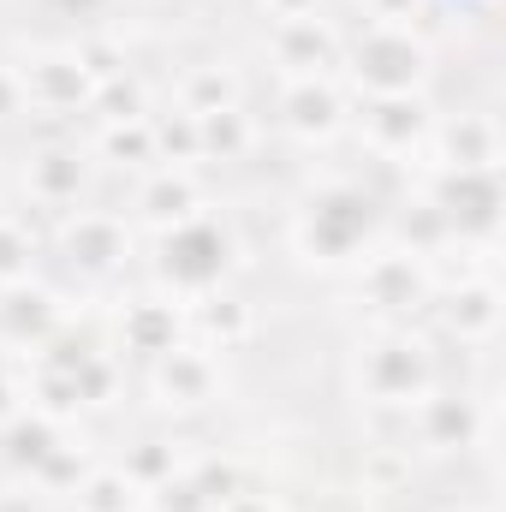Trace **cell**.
Segmentation results:
<instances>
[{
	"label": "cell",
	"instance_id": "8fae6325",
	"mask_svg": "<svg viewBox=\"0 0 506 512\" xmlns=\"http://www.w3.org/2000/svg\"><path fill=\"white\" fill-rule=\"evenodd\" d=\"M280 108H286V126L298 131V137H310V143L334 137L340 120H346V96L328 78H292V90H286Z\"/></svg>",
	"mask_w": 506,
	"mask_h": 512
},
{
	"label": "cell",
	"instance_id": "ac0fdd59",
	"mask_svg": "<svg viewBox=\"0 0 506 512\" xmlns=\"http://www.w3.org/2000/svg\"><path fill=\"white\" fill-rule=\"evenodd\" d=\"M126 346L143 352V358L173 352V346H179V310H173V304H155V298L131 304L126 310Z\"/></svg>",
	"mask_w": 506,
	"mask_h": 512
},
{
	"label": "cell",
	"instance_id": "7402d4cb",
	"mask_svg": "<svg viewBox=\"0 0 506 512\" xmlns=\"http://www.w3.org/2000/svg\"><path fill=\"white\" fill-rule=\"evenodd\" d=\"M245 149H251V120H245L239 108H221V114H203V120H197V155L233 161V155H245Z\"/></svg>",
	"mask_w": 506,
	"mask_h": 512
},
{
	"label": "cell",
	"instance_id": "7c38bea8",
	"mask_svg": "<svg viewBox=\"0 0 506 512\" xmlns=\"http://www.w3.org/2000/svg\"><path fill=\"white\" fill-rule=\"evenodd\" d=\"M155 393L167 405H203L215 399V358L203 346H173L155 358Z\"/></svg>",
	"mask_w": 506,
	"mask_h": 512
},
{
	"label": "cell",
	"instance_id": "277c9868",
	"mask_svg": "<svg viewBox=\"0 0 506 512\" xmlns=\"http://www.w3.org/2000/svg\"><path fill=\"white\" fill-rule=\"evenodd\" d=\"M227 256H233L227 227L209 221V215H191V221L167 227V239H161V274L173 280V292L203 298V292H215V280L227 274Z\"/></svg>",
	"mask_w": 506,
	"mask_h": 512
},
{
	"label": "cell",
	"instance_id": "484cf974",
	"mask_svg": "<svg viewBox=\"0 0 506 512\" xmlns=\"http://www.w3.org/2000/svg\"><path fill=\"white\" fill-rule=\"evenodd\" d=\"M102 155H108V161H120V167H143V161H155L149 120H120V126H102Z\"/></svg>",
	"mask_w": 506,
	"mask_h": 512
},
{
	"label": "cell",
	"instance_id": "6da1fadb",
	"mask_svg": "<svg viewBox=\"0 0 506 512\" xmlns=\"http://www.w3.org/2000/svg\"><path fill=\"white\" fill-rule=\"evenodd\" d=\"M370 233H376V203L358 185H328L298 215V251L310 262H346L370 245Z\"/></svg>",
	"mask_w": 506,
	"mask_h": 512
},
{
	"label": "cell",
	"instance_id": "3957f363",
	"mask_svg": "<svg viewBox=\"0 0 506 512\" xmlns=\"http://www.w3.org/2000/svg\"><path fill=\"white\" fill-rule=\"evenodd\" d=\"M423 72H429V48L399 24H370L352 54V78L370 96H417Z\"/></svg>",
	"mask_w": 506,
	"mask_h": 512
},
{
	"label": "cell",
	"instance_id": "83f0119b",
	"mask_svg": "<svg viewBox=\"0 0 506 512\" xmlns=\"http://www.w3.org/2000/svg\"><path fill=\"white\" fill-rule=\"evenodd\" d=\"M90 108L108 120V126H120V120H143V90H137V78H108V84H96L90 90Z\"/></svg>",
	"mask_w": 506,
	"mask_h": 512
},
{
	"label": "cell",
	"instance_id": "f1b7e54d",
	"mask_svg": "<svg viewBox=\"0 0 506 512\" xmlns=\"http://www.w3.org/2000/svg\"><path fill=\"white\" fill-rule=\"evenodd\" d=\"M399 233L411 239V256H435L447 239H453V227H447V215H441L435 203H417V209L399 221Z\"/></svg>",
	"mask_w": 506,
	"mask_h": 512
},
{
	"label": "cell",
	"instance_id": "d6986e66",
	"mask_svg": "<svg viewBox=\"0 0 506 512\" xmlns=\"http://www.w3.org/2000/svg\"><path fill=\"white\" fill-rule=\"evenodd\" d=\"M179 108H185L191 120L221 114V108H239V78H233L227 66H197V72L179 84Z\"/></svg>",
	"mask_w": 506,
	"mask_h": 512
},
{
	"label": "cell",
	"instance_id": "cb8c5ba5",
	"mask_svg": "<svg viewBox=\"0 0 506 512\" xmlns=\"http://www.w3.org/2000/svg\"><path fill=\"white\" fill-rule=\"evenodd\" d=\"M149 137H155V161H167V167H191V161H203V155H197V120H191L185 108L149 120Z\"/></svg>",
	"mask_w": 506,
	"mask_h": 512
},
{
	"label": "cell",
	"instance_id": "5bb4252c",
	"mask_svg": "<svg viewBox=\"0 0 506 512\" xmlns=\"http://www.w3.org/2000/svg\"><path fill=\"white\" fill-rule=\"evenodd\" d=\"M60 239H66V251L78 268H90V274H108V268H120V256H126V227L114 221V215H66V227H60Z\"/></svg>",
	"mask_w": 506,
	"mask_h": 512
},
{
	"label": "cell",
	"instance_id": "603a6c76",
	"mask_svg": "<svg viewBox=\"0 0 506 512\" xmlns=\"http://www.w3.org/2000/svg\"><path fill=\"white\" fill-rule=\"evenodd\" d=\"M90 477V453H84V441H54L48 453H42V465H36V483L48 489V495H60V489H78Z\"/></svg>",
	"mask_w": 506,
	"mask_h": 512
},
{
	"label": "cell",
	"instance_id": "ba28073f",
	"mask_svg": "<svg viewBox=\"0 0 506 512\" xmlns=\"http://www.w3.org/2000/svg\"><path fill=\"white\" fill-rule=\"evenodd\" d=\"M423 137H429L423 96H370L364 102V143L376 155H411Z\"/></svg>",
	"mask_w": 506,
	"mask_h": 512
},
{
	"label": "cell",
	"instance_id": "d6a6232c",
	"mask_svg": "<svg viewBox=\"0 0 506 512\" xmlns=\"http://www.w3.org/2000/svg\"><path fill=\"white\" fill-rule=\"evenodd\" d=\"M18 417H24V393H18L12 382H0V429L18 423Z\"/></svg>",
	"mask_w": 506,
	"mask_h": 512
},
{
	"label": "cell",
	"instance_id": "4316f807",
	"mask_svg": "<svg viewBox=\"0 0 506 512\" xmlns=\"http://www.w3.org/2000/svg\"><path fill=\"white\" fill-rule=\"evenodd\" d=\"M120 471H126V477L137 483V489H143V495H149V489H161L167 477H179V453H173L167 441H143V447L131 453Z\"/></svg>",
	"mask_w": 506,
	"mask_h": 512
},
{
	"label": "cell",
	"instance_id": "836d02e7",
	"mask_svg": "<svg viewBox=\"0 0 506 512\" xmlns=\"http://www.w3.org/2000/svg\"><path fill=\"white\" fill-rule=\"evenodd\" d=\"M221 512H280V507H274L268 495H251V489H245V495H233V501H227Z\"/></svg>",
	"mask_w": 506,
	"mask_h": 512
},
{
	"label": "cell",
	"instance_id": "e0dca14e",
	"mask_svg": "<svg viewBox=\"0 0 506 512\" xmlns=\"http://www.w3.org/2000/svg\"><path fill=\"white\" fill-rule=\"evenodd\" d=\"M495 322H501V292H495V280H465V286L453 292V304H447V328H453L459 340H489Z\"/></svg>",
	"mask_w": 506,
	"mask_h": 512
},
{
	"label": "cell",
	"instance_id": "7a4b0ae2",
	"mask_svg": "<svg viewBox=\"0 0 506 512\" xmlns=\"http://www.w3.org/2000/svg\"><path fill=\"white\" fill-rule=\"evenodd\" d=\"M358 393L370 405H387V411H411V399L429 393V352L423 340L411 334H376L364 352H358Z\"/></svg>",
	"mask_w": 506,
	"mask_h": 512
},
{
	"label": "cell",
	"instance_id": "d590c367",
	"mask_svg": "<svg viewBox=\"0 0 506 512\" xmlns=\"http://www.w3.org/2000/svg\"><path fill=\"white\" fill-rule=\"evenodd\" d=\"M268 12H274V18H310L316 0H268Z\"/></svg>",
	"mask_w": 506,
	"mask_h": 512
},
{
	"label": "cell",
	"instance_id": "9a60e30c",
	"mask_svg": "<svg viewBox=\"0 0 506 512\" xmlns=\"http://www.w3.org/2000/svg\"><path fill=\"white\" fill-rule=\"evenodd\" d=\"M78 191H84V155L78 149H66V143H48V149H36L30 155V197L36 203H78Z\"/></svg>",
	"mask_w": 506,
	"mask_h": 512
},
{
	"label": "cell",
	"instance_id": "44dd1931",
	"mask_svg": "<svg viewBox=\"0 0 506 512\" xmlns=\"http://www.w3.org/2000/svg\"><path fill=\"white\" fill-rule=\"evenodd\" d=\"M72 495H78V512H137L143 507V489L131 483L126 471H90Z\"/></svg>",
	"mask_w": 506,
	"mask_h": 512
},
{
	"label": "cell",
	"instance_id": "52a82bcc",
	"mask_svg": "<svg viewBox=\"0 0 506 512\" xmlns=\"http://www.w3.org/2000/svg\"><path fill=\"white\" fill-rule=\"evenodd\" d=\"M429 203L447 215L453 233H465V227H495V209H501V167H489V173H453V167H441V185H435Z\"/></svg>",
	"mask_w": 506,
	"mask_h": 512
},
{
	"label": "cell",
	"instance_id": "8992f818",
	"mask_svg": "<svg viewBox=\"0 0 506 512\" xmlns=\"http://www.w3.org/2000/svg\"><path fill=\"white\" fill-rule=\"evenodd\" d=\"M364 298L387 310V316H405V310H417L423 298H429V268H423V256L411 251H381L364 262Z\"/></svg>",
	"mask_w": 506,
	"mask_h": 512
},
{
	"label": "cell",
	"instance_id": "9c48e42d",
	"mask_svg": "<svg viewBox=\"0 0 506 512\" xmlns=\"http://www.w3.org/2000/svg\"><path fill=\"white\" fill-rule=\"evenodd\" d=\"M274 60L292 66L298 78H328V66H340V36L310 12V18H280L274 24Z\"/></svg>",
	"mask_w": 506,
	"mask_h": 512
},
{
	"label": "cell",
	"instance_id": "2e32d148",
	"mask_svg": "<svg viewBox=\"0 0 506 512\" xmlns=\"http://www.w3.org/2000/svg\"><path fill=\"white\" fill-rule=\"evenodd\" d=\"M143 215H149V221H161V227H179V221L203 215V197H197L191 167H161V173L143 185Z\"/></svg>",
	"mask_w": 506,
	"mask_h": 512
},
{
	"label": "cell",
	"instance_id": "1f68e13d",
	"mask_svg": "<svg viewBox=\"0 0 506 512\" xmlns=\"http://www.w3.org/2000/svg\"><path fill=\"white\" fill-rule=\"evenodd\" d=\"M72 54H78V66L90 72V84H108V78H120V72H126V54H120L114 42H102V36H90V42H78Z\"/></svg>",
	"mask_w": 506,
	"mask_h": 512
},
{
	"label": "cell",
	"instance_id": "4fadbf2b",
	"mask_svg": "<svg viewBox=\"0 0 506 512\" xmlns=\"http://www.w3.org/2000/svg\"><path fill=\"white\" fill-rule=\"evenodd\" d=\"M441 167H453V173L501 167V126L489 114H459V126L441 131Z\"/></svg>",
	"mask_w": 506,
	"mask_h": 512
},
{
	"label": "cell",
	"instance_id": "ffe728a7",
	"mask_svg": "<svg viewBox=\"0 0 506 512\" xmlns=\"http://www.w3.org/2000/svg\"><path fill=\"white\" fill-rule=\"evenodd\" d=\"M0 322L18 334V340H48L60 328V310L48 292H24V286H6V304H0Z\"/></svg>",
	"mask_w": 506,
	"mask_h": 512
},
{
	"label": "cell",
	"instance_id": "e575fe53",
	"mask_svg": "<svg viewBox=\"0 0 506 512\" xmlns=\"http://www.w3.org/2000/svg\"><path fill=\"white\" fill-rule=\"evenodd\" d=\"M18 102H24L18 78H12V72H0V114H18Z\"/></svg>",
	"mask_w": 506,
	"mask_h": 512
},
{
	"label": "cell",
	"instance_id": "30bf717a",
	"mask_svg": "<svg viewBox=\"0 0 506 512\" xmlns=\"http://www.w3.org/2000/svg\"><path fill=\"white\" fill-rule=\"evenodd\" d=\"M417 441L423 447H477L483 441V411L465 393H423L417 399Z\"/></svg>",
	"mask_w": 506,
	"mask_h": 512
},
{
	"label": "cell",
	"instance_id": "d4e9b609",
	"mask_svg": "<svg viewBox=\"0 0 506 512\" xmlns=\"http://www.w3.org/2000/svg\"><path fill=\"white\" fill-rule=\"evenodd\" d=\"M191 322H197L203 334H215L221 346H239V340L251 334L245 304H233V298H221V292H203V298H197V310H191Z\"/></svg>",
	"mask_w": 506,
	"mask_h": 512
},
{
	"label": "cell",
	"instance_id": "4dcf8cb0",
	"mask_svg": "<svg viewBox=\"0 0 506 512\" xmlns=\"http://www.w3.org/2000/svg\"><path fill=\"white\" fill-rule=\"evenodd\" d=\"M155 495V512H215V501L197 489V477L191 471H179V477H167L161 489H149Z\"/></svg>",
	"mask_w": 506,
	"mask_h": 512
},
{
	"label": "cell",
	"instance_id": "f546056e",
	"mask_svg": "<svg viewBox=\"0 0 506 512\" xmlns=\"http://www.w3.org/2000/svg\"><path fill=\"white\" fill-rule=\"evenodd\" d=\"M30 256H36V239L18 221H0V286H24L30 280Z\"/></svg>",
	"mask_w": 506,
	"mask_h": 512
},
{
	"label": "cell",
	"instance_id": "5b68a950",
	"mask_svg": "<svg viewBox=\"0 0 506 512\" xmlns=\"http://www.w3.org/2000/svg\"><path fill=\"white\" fill-rule=\"evenodd\" d=\"M18 90L42 108V114H72V108H84L90 102V72L78 66V54L72 48H54V54H36L24 72H18Z\"/></svg>",
	"mask_w": 506,
	"mask_h": 512
}]
</instances>
